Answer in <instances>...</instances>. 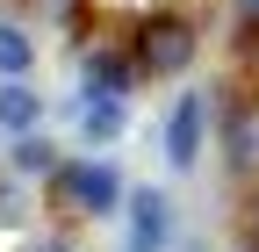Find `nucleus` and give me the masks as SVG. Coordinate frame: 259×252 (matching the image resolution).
<instances>
[{"label":"nucleus","mask_w":259,"mask_h":252,"mask_svg":"<svg viewBox=\"0 0 259 252\" xmlns=\"http://www.w3.org/2000/svg\"><path fill=\"white\" fill-rule=\"evenodd\" d=\"M51 209H65V216H115L122 209V173L108 166V159H58V173H51Z\"/></svg>","instance_id":"f257e3e1"},{"label":"nucleus","mask_w":259,"mask_h":252,"mask_svg":"<svg viewBox=\"0 0 259 252\" xmlns=\"http://www.w3.org/2000/svg\"><path fill=\"white\" fill-rule=\"evenodd\" d=\"M194 58H202V36H194V22L158 15V22H144V29H137V51H130V65H137V72H151V79H180Z\"/></svg>","instance_id":"f03ea898"},{"label":"nucleus","mask_w":259,"mask_h":252,"mask_svg":"<svg viewBox=\"0 0 259 252\" xmlns=\"http://www.w3.org/2000/svg\"><path fill=\"white\" fill-rule=\"evenodd\" d=\"M122 209H130V252L173 245V195L166 187H137V195H122Z\"/></svg>","instance_id":"7ed1b4c3"},{"label":"nucleus","mask_w":259,"mask_h":252,"mask_svg":"<svg viewBox=\"0 0 259 252\" xmlns=\"http://www.w3.org/2000/svg\"><path fill=\"white\" fill-rule=\"evenodd\" d=\"M202 137H209V94H180L173 115H166V159L187 173L202 159Z\"/></svg>","instance_id":"20e7f679"},{"label":"nucleus","mask_w":259,"mask_h":252,"mask_svg":"<svg viewBox=\"0 0 259 252\" xmlns=\"http://www.w3.org/2000/svg\"><path fill=\"white\" fill-rule=\"evenodd\" d=\"M79 79H87V94H94V101H122V94L137 87V65H130L122 51H87Z\"/></svg>","instance_id":"39448f33"},{"label":"nucleus","mask_w":259,"mask_h":252,"mask_svg":"<svg viewBox=\"0 0 259 252\" xmlns=\"http://www.w3.org/2000/svg\"><path fill=\"white\" fill-rule=\"evenodd\" d=\"M44 130V94L29 79H0V137H29Z\"/></svg>","instance_id":"423d86ee"},{"label":"nucleus","mask_w":259,"mask_h":252,"mask_svg":"<svg viewBox=\"0 0 259 252\" xmlns=\"http://www.w3.org/2000/svg\"><path fill=\"white\" fill-rule=\"evenodd\" d=\"M8 166H15L22 180H51V173H58V144H51L44 130H29V137L8 144Z\"/></svg>","instance_id":"0eeeda50"},{"label":"nucleus","mask_w":259,"mask_h":252,"mask_svg":"<svg viewBox=\"0 0 259 252\" xmlns=\"http://www.w3.org/2000/svg\"><path fill=\"white\" fill-rule=\"evenodd\" d=\"M122 122H130L122 101H94V94L79 101V137H87V144H115V137H122Z\"/></svg>","instance_id":"6e6552de"},{"label":"nucleus","mask_w":259,"mask_h":252,"mask_svg":"<svg viewBox=\"0 0 259 252\" xmlns=\"http://www.w3.org/2000/svg\"><path fill=\"white\" fill-rule=\"evenodd\" d=\"M36 72V36L22 22H0V79H29Z\"/></svg>","instance_id":"1a4fd4ad"},{"label":"nucleus","mask_w":259,"mask_h":252,"mask_svg":"<svg viewBox=\"0 0 259 252\" xmlns=\"http://www.w3.org/2000/svg\"><path fill=\"white\" fill-rule=\"evenodd\" d=\"M223 151H231V166H238V173H259V115H231Z\"/></svg>","instance_id":"9d476101"},{"label":"nucleus","mask_w":259,"mask_h":252,"mask_svg":"<svg viewBox=\"0 0 259 252\" xmlns=\"http://www.w3.org/2000/svg\"><path fill=\"white\" fill-rule=\"evenodd\" d=\"M238 22H245V29H259V0H238Z\"/></svg>","instance_id":"9b49d317"},{"label":"nucleus","mask_w":259,"mask_h":252,"mask_svg":"<svg viewBox=\"0 0 259 252\" xmlns=\"http://www.w3.org/2000/svg\"><path fill=\"white\" fill-rule=\"evenodd\" d=\"M29 252H72V245H65V238H36V245H29Z\"/></svg>","instance_id":"f8f14e48"},{"label":"nucleus","mask_w":259,"mask_h":252,"mask_svg":"<svg viewBox=\"0 0 259 252\" xmlns=\"http://www.w3.org/2000/svg\"><path fill=\"white\" fill-rule=\"evenodd\" d=\"M180 252H209V245H202V238H187V245H180Z\"/></svg>","instance_id":"ddd939ff"}]
</instances>
